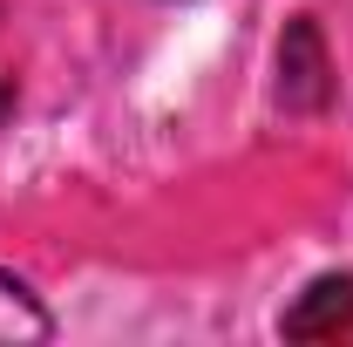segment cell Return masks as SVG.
<instances>
[{"mask_svg":"<svg viewBox=\"0 0 353 347\" xmlns=\"http://www.w3.org/2000/svg\"><path fill=\"white\" fill-rule=\"evenodd\" d=\"M279 334H285V341H340V334H353V279L347 272L312 279L306 293L285 306Z\"/></svg>","mask_w":353,"mask_h":347,"instance_id":"1","label":"cell"},{"mask_svg":"<svg viewBox=\"0 0 353 347\" xmlns=\"http://www.w3.org/2000/svg\"><path fill=\"white\" fill-rule=\"evenodd\" d=\"M279 95L285 109H319L333 95V75H326V41L312 21H292L285 41H279Z\"/></svg>","mask_w":353,"mask_h":347,"instance_id":"2","label":"cell"},{"mask_svg":"<svg viewBox=\"0 0 353 347\" xmlns=\"http://www.w3.org/2000/svg\"><path fill=\"white\" fill-rule=\"evenodd\" d=\"M21 341H48V313L14 272H0V347H21Z\"/></svg>","mask_w":353,"mask_h":347,"instance_id":"3","label":"cell"},{"mask_svg":"<svg viewBox=\"0 0 353 347\" xmlns=\"http://www.w3.org/2000/svg\"><path fill=\"white\" fill-rule=\"evenodd\" d=\"M7 109H14V75L0 68V123H7Z\"/></svg>","mask_w":353,"mask_h":347,"instance_id":"4","label":"cell"}]
</instances>
